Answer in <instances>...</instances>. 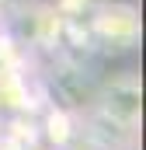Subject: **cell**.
<instances>
[{"instance_id":"1","label":"cell","mask_w":146,"mask_h":150,"mask_svg":"<svg viewBox=\"0 0 146 150\" xmlns=\"http://www.w3.org/2000/svg\"><path fill=\"white\" fill-rule=\"evenodd\" d=\"M91 32L105 49H132L139 42V11L129 4H101L91 18Z\"/></svg>"},{"instance_id":"2","label":"cell","mask_w":146,"mask_h":150,"mask_svg":"<svg viewBox=\"0 0 146 150\" xmlns=\"http://www.w3.org/2000/svg\"><path fill=\"white\" fill-rule=\"evenodd\" d=\"M105 108H108V115L122 119V122H132V119L139 115V87H136V84H118V87H111Z\"/></svg>"}]
</instances>
